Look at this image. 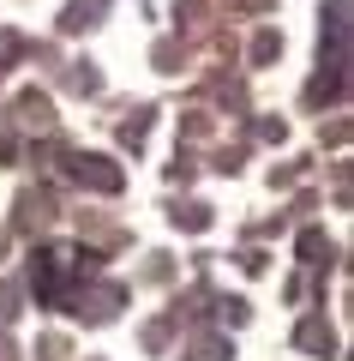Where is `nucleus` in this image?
<instances>
[{"label": "nucleus", "mask_w": 354, "mask_h": 361, "mask_svg": "<svg viewBox=\"0 0 354 361\" xmlns=\"http://www.w3.org/2000/svg\"><path fill=\"white\" fill-rule=\"evenodd\" d=\"M348 61V0H330V66Z\"/></svg>", "instance_id": "obj_1"}, {"label": "nucleus", "mask_w": 354, "mask_h": 361, "mask_svg": "<svg viewBox=\"0 0 354 361\" xmlns=\"http://www.w3.org/2000/svg\"><path fill=\"white\" fill-rule=\"evenodd\" d=\"M72 175L90 180V187H102V193H114V187H120V169H114V163H96V157H78Z\"/></svg>", "instance_id": "obj_2"}, {"label": "nucleus", "mask_w": 354, "mask_h": 361, "mask_svg": "<svg viewBox=\"0 0 354 361\" xmlns=\"http://www.w3.org/2000/svg\"><path fill=\"white\" fill-rule=\"evenodd\" d=\"M294 343H301L306 355H330V325H318V319H306L301 331H294Z\"/></svg>", "instance_id": "obj_3"}, {"label": "nucleus", "mask_w": 354, "mask_h": 361, "mask_svg": "<svg viewBox=\"0 0 354 361\" xmlns=\"http://www.w3.org/2000/svg\"><path fill=\"white\" fill-rule=\"evenodd\" d=\"M96 13H102V0H72L61 25H66V30H84V25H96Z\"/></svg>", "instance_id": "obj_4"}, {"label": "nucleus", "mask_w": 354, "mask_h": 361, "mask_svg": "<svg viewBox=\"0 0 354 361\" xmlns=\"http://www.w3.org/2000/svg\"><path fill=\"white\" fill-rule=\"evenodd\" d=\"M187 361H228V343H216V337H210V343H198Z\"/></svg>", "instance_id": "obj_5"}]
</instances>
